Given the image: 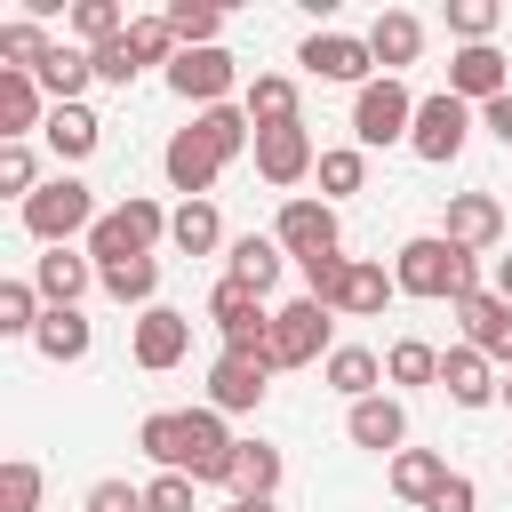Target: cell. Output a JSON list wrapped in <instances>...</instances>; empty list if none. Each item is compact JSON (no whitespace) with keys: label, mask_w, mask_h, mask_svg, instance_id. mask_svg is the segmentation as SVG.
Listing matches in <instances>:
<instances>
[{"label":"cell","mask_w":512,"mask_h":512,"mask_svg":"<svg viewBox=\"0 0 512 512\" xmlns=\"http://www.w3.org/2000/svg\"><path fill=\"white\" fill-rule=\"evenodd\" d=\"M392 288H400V296H424V304H464L480 280H472V256H464L456 240L416 232V240H400V256H392Z\"/></svg>","instance_id":"obj_1"},{"label":"cell","mask_w":512,"mask_h":512,"mask_svg":"<svg viewBox=\"0 0 512 512\" xmlns=\"http://www.w3.org/2000/svg\"><path fill=\"white\" fill-rule=\"evenodd\" d=\"M0 512H40V464L32 456H8L0 464Z\"/></svg>","instance_id":"obj_41"},{"label":"cell","mask_w":512,"mask_h":512,"mask_svg":"<svg viewBox=\"0 0 512 512\" xmlns=\"http://www.w3.org/2000/svg\"><path fill=\"white\" fill-rule=\"evenodd\" d=\"M48 32H40V16H16V24H0V72H40L48 64Z\"/></svg>","instance_id":"obj_33"},{"label":"cell","mask_w":512,"mask_h":512,"mask_svg":"<svg viewBox=\"0 0 512 512\" xmlns=\"http://www.w3.org/2000/svg\"><path fill=\"white\" fill-rule=\"evenodd\" d=\"M208 320H216L224 352L272 360V312H264V296H256V288H240V280H216V296H208Z\"/></svg>","instance_id":"obj_5"},{"label":"cell","mask_w":512,"mask_h":512,"mask_svg":"<svg viewBox=\"0 0 512 512\" xmlns=\"http://www.w3.org/2000/svg\"><path fill=\"white\" fill-rule=\"evenodd\" d=\"M96 280H104V296H120V304H144V312H152V288H160V256H128V264H104Z\"/></svg>","instance_id":"obj_35"},{"label":"cell","mask_w":512,"mask_h":512,"mask_svg":"<svg viewBox=\"0 0 512 512\" xmlns=\"http://www.w3.org/2000/svg\"><path fill=\"white\" fill-rule=\"evenodd\" d=\"M232 496H248V504H272V488H280V448L272 440H240V456H232V480H224Z\"/></svg>","instance_id":"obj_29"},{"label":"cell","mask_w":512,"mask_h":512,"mask_svg":"<svg viewBox=\"0 0 512 512\" xmlns=\"http://www.w3.org/2000/svg\"><path fill=\"white\" fill-rule=\"evenodd\" d=\"M0 192H16V208L40 192V160H32V144H0Z\"/></svg>","instance_id":"obj_43"},{"label":"cell","mask_w":512,"mask_h":512,"mask_svg":"<svg viewBox=\"0 0 512 512\" xmlns=\"http://www.w3.org/2000/svg\"><path fill=\"white\" fill-rule=\"evenodd\" d=\"M48 320V296L32 280H0V336H32Z\"/></svg>","instance_id":"obj_36"},{"label":"cell","mask_w":512,"mask_h":512,"mask_svg":"<svg viewBox=\"0 0 512 512\" xmlns=\"http://www.w3.org/2000/svg\"><path fill=\"white\" fill-rule=\"evenodd\" d=\"M272 240H280L296 264H312V256H336V208H328V200H280V216H272Z\"/></svg>","instance_id":"obj_10"},{"label":"cell","mask_w":512,"mask_h":512,"mask_svg":"<svg viewBox=\"0 0 512 512\" xmlns=\"http://www.w3.org/2000/svg\"><path fill=\"white\" fill-rule=\"evenodd\" d=\"M80 512H144V488H128V480H96Z\"/></svg>","instance_id":"obj_47"},{"label":"cell","mask_w":512,"mask_h":512,"mask_svg":"<svg viewBox=\"0 0 512 512\" xmlns=\"http://www.w3.org/2000/svg\"><path fill=\"white\" fill-rule=\"evenodd\" d=\"M296 64H304L312 80H352V88H368V80H376L368 40H352V32H312V40L296 48Z\"/></svg>","instance_id":"obj_13"},{"label":"cell","mask_w":512,"mask_h":512,"mask_svg":"<svg viewBox=\"0 0 512 512\" xmlns=\"http://www.w3.org/2000/svg\"><path fill=\"white\" fill-rule=\"evenodd\" d=\"M456 320H464V344H472V352L512 360V304H504L496 288H472V296L456 304Z\"/></svg>","instance_id":"obj_18"},{"label":"cell","mask_w":512,"mask_h":512,"mask_svg":"<svg viewBox=\"0 0 512 512\" xmlns=\"http://www.w3.org/2000/svg\"><path fill=\"white\" fill-rule=\"evenodd\" d=\"M32 80H40L48 104H80V88L96 80V56H88V48H48V64H40Z\"/></svg>","instance_id":"obj_30"},{"label":"cell","mask_w":512,"mask_h":512,"mask_svg":"<svg viewBox=\"0 0 512 512\" xmlns=\"http://www.w3.org/2000/svg\"><path fill=\"white\" fill-rule=\"evenodd\" d=\"M160 168H168V192L208 200V184L224 176V152H216L200 128H176V136H168V152H160Z\"/></svg>","instance_id":"obj_14"},{"label":"cell","mask_w":512,"mask_h":512,"mask_svg":"<svg viewBox=\"0 0 512 512\" xmlns=\"http://www.w3.org/2000/svg\"><path fill=\"white\" fill-rule=\"evenodd\" d=\"M384 384H440V352H432L424 336H400V344L384 352Z\"/></svg>","instance_id":"obj_37"},{"label":"cell","mask_w":512,"mask_h":512,"mask_svg":"<svg viewBox=\"0 0 512 512\" xmlns=\"http://www.w3.org/2000/svg\"><path fill=\"white\" fill-rule=\"evenodd\" d=\"M472 504H480V488H472L464 472H448V480H440V496H432L424 512H472Z\"/></svg>","instance_id":"obj_48"},{"label":"cell","mask_w":512,"mask_h":512,"mask_svg":"<svg viewBox=\"0 0 512 512\" xmlns=\"http://www.w3.org/2000/svg\"><path fill=\"white\" fill-rule=\"evenodd\" d=\"M480 128H488V136H496V144L512 152V96H496V104H480Z\"/></svg>","instance_id":"obj_49"},{"label":"cell","mask_w":512,"mask_h":512,"mask_svg":"<svg viewBox=\"0 0 512 512\" xmlns=\"http://www.w3.org/2000/svg\"><path fill=\"white\" fill-rule=\"evenodd\" d=\"M264 392H272V360L216 352V368H208V408H216V416H248Z\"/></svg>","instance_id":"obj_12"},{"label":"cell","mask_w":512,"mask_h":512,"mask_svg":"<svg viewBox=\"0 0 512 512\" xmlns=\"http://www.w3.org/2000/svg\"><path fill=\"white\" fill-rule=\"evenodd\" d=\"M32 128H48L40 80H32V72H0V144H24Z\"/></svg>","instance_id":"obj_22"},{"label":"cell","mask_w":512,"mask_h":512,"mask_svg":"<svg viewBox=\"0 0 512 512\" xmlns=\"http://www.w3.org/2000/svg\"><path fill=\"white\" fill-rule=\"evenodd\" d=\"M304 272V296H320V304H336V288H344V272H352V256L336 248V256H312V264H296Z\"/></svg>","instance_id":"obj_44"},{"label":"cell","mask_w":512,"mask_h":512,"mask_svg":"<svg viewBox=\"0 0 512 512\" xmlns=\"http://www.w3.org/2000/svg\"><path fill=\"white\" fill-rule=\"evenodd\" d=\"M168 32H176V48H216L224 8H208V0H176V8H168Z\"/></svg>","instance_id":"obj_38"},{"label":"cell","mask_w":512,"mask_h":512,"mask_svg":"<svg viewBox=\"0 0 512 512\" xmlns=\"http://www.w3.org/2000/svg\"><path fill=\"white\" fill-rule=\"evenodd\" d=\"M392 296H400V288H392V272H384V264H368V256H352V272H344V288H336V304H328V312H344V320H376Z\"/></svg>","instance_id":"obj_23"},{"label":"cell","mask_w":512,"mask_h":512,"mask_svg":"<svg viewBox=\"0 0 512 512\" xmlns=\"http://www.w3.org/2000/svg\"><path fill=\"white\" fill-rule=\"evenodd\" d=\"M312 168H320V152H312V128H304V120H288V128H256V176H264L272 192L304 184Z\"/></svg>","instance_id":"obj_8"},{"label":"cell","mask_w":512,"mask_h":512,"mask_svg":"<svg viewBox=\"0 0 512 512\" xmlns=\"http://www.w3.org/2000/svg\"><path fill=\"white\" fill-rule=\"evenodd\" d=\"M416 48H424V24H416L408 8H384V16L368 24V56L384 64V80H400V64H416Z\"/></svg>","instance_id":"obj_21"},{"label":"cell","mask_w":512,"mask_h":512,"mask_svg":"<svg viewBox=\"0 0 512 512\" xmlns=\"http://www.w3.org/2000/svg\"><path fill=\"white\" fill-rule=\"evenodd\" d=\"M40 136H48L56 160H88V152L104 144V120H96L88 104H48V128H40Z\"/></svg>","instance_id":"obj_24"},{"label":"cell","mask_w":512,"mask_h":512,"mask_svg":"<svg viewBox=\"0 0 512 512\" xmlns=\"http://www.w3.org/2000/svg\"><path fill=\"white\" fill-rule=\"evenodd\" d=\"M408 128H416V96L400 88V80H368L360 96H352V144L360 152H376V144H408Z\"/></svg>","instance_id":"obj_4"},{"label":"cell","mask_w":512,"mask_h":512,"mask_svg":"<svg viewBox=\"0 0 512 512\" xmlns=\"http://www.w3.org/2000/svg\"><path fill=\"white\" fill-rule=\"evenodd\" d=\"M224 256H232V272H224V280H240V288H256V296H264V288L280 280V264H288V248H280L272 232H240Z\"/></svg>","instance_id":"obj_25"},{"label":"cell","mask_w":512,"mask_h":512,"mask_svg":"<svg viewBox=\"0 0 512 512\" xmlns=\"http://www.w3.org/2000/svg\"><path fill=\"white\" fill-rule=\"evenodd\" d=\"M232 80H240V64L224 56V48H176V64H168V88L184 96V104H224L232 96Z\"/></svg>","instance_id":"obj_9"},{"label":"cell","mask_w":512,"mask_h":512,"mask_svg":"<svg viewBox=\"0 0 512 512\" xmlns=\"http://www.w3.org/2000/svg\"><path fill=\"white\" fill-rule=\"evenodd\" d=\"M328 328H336V312H328L320 296L280 304V312H272V368H312V360H328V352H336Z\"/></svg>","instance_id":"obj_6"},{"label":"cell","mask_w":512,"mask_h":512,"mask_svg":"<svg viewBox=\"0 0 512 512\" xmlns=\"http://www.w3.org/2000/svg\"><path fill=\"white\" fill-rule=\"evenodd\" d=\"M96 216H104V208H96V192H88L80 176H48V184L24 200V232H32L40 248H72L80 232H96Z\"/></svg>","instance_id":"obj_3"},{"label":"cell","mask_w":512,"mask_h":512,"mask_svg":"<svg viewBox=\"0 0 512 512\" xmlns=\"http://www.w3.org/2000/svg\"><path fill=\"white\" fill-rule=\"evenodd\" d=\"M312 176H320V200L336 208L344 192H360V184H368V152H360V144H336V152H320V168H312Z\"/></svg>","instance_id":"obj_34"},{"label":"cell","mask_w":512,"mask_h":512,"mask_svg":"<svg viewBox=\"0 0 512 512\" xmlns=\"http://www.w3.org/2000/svg\"><path fill=\"white\" fill-rule=\"evenodd\" d=\"M488 288H496V296L512 304V256H496V280H488Z\"/></svg>","instance_id":"obj_50"},{"label":"cell","mask_w":512,"mask_h":512,"mask_svg":"<svg viewBox=\"0 0 512 512\" xmlns=\"http://www.w3.org/2000/svg\"><path fill=\"white\" fill-rule=\"evenodd\" d=\"M192 488H200L192 472H160V480L144 488V512H192Z\"/></svg>","instance_id":"obj_45"},{"label":"cell","mask_w":512,"mask_h":512,"mask_svg":"<svg viewBox=\"0 0 512 512\" xmlns=\"http://www.w3.org/2000/svg\"><path fill=\"white\" fill-rule=\"evenodd\" d=\"M88 344H96V328L80 320V304H48V320L32 328V352H40V360H56V368L88 360Z\"/></svg>","instance_id":"obj_20"},{"label":"cell","mask_w":512,"mask_h":512,"mask_svg":"<svg viewBox=\"0 0 512 512\" xmlns=\"http://www.w3.org/2000/svg\"><path fill=\"white\" fill-rule=\"evenodd\" d=\"M88 280H96V264H88V256H72V248L32 256V288H40L48 304H80V296H88Z\"/></svg>","instance_id":"obj_26"},{"label":"cell","mask_w":512,"mask_h":512,"mask_svg":"<svg viewBox=\"0 0 512 512\" xmlns=\"http://www.w3.org/2000/svg\"><path fill=\"white\" fill-rule=\"evenodd\" d=\"M440 480H448V456H432V448H400V456H392V496L432 504V496H440Z\"/></svg>","instance_id":"obj_32"},{"label":"cell","mask_w":512,"mask_h":512,"mask_svg":"<svg viewBox=\"0 0 512 512\" xmlns=\"http://www.w3.org/2000/svg\"><path fill=\"white\" fill-rule=\"evenodd\" d=\"M88 56H96V80H112V88H128V80H136V72H144V64H136V56H128V32H120V40H112V48H88Z\"/></svg>","instance_id":"obj_46"},{"label":"cell","mask_w":512,"mask_h":512,"mask_svg":"<svg viewBox=\"0 0 512 512\" xmlns=\"http://www.w3.org/2000/svg\"><path fill=\"white\" fill-rule=\"evenodd\" d=\"M224 512H272V504H248V496H232V504H224Z\"/></svg>","instance_id":"obj_51"},{"label":"cell","mask_w":512,"mask_h":512,"mask_svg":"<svg viewBox=\"0 0 512 512\" xmlns=\"http://www.w3.org/2000/svg\"><path fill=\"white\" fill-rule=\"evenodd\" d=\"M448 32H456L464 48H488V32H496V0H448Z\"/></svg>","instance_id":"obj_42"},{"label":"cell","mask_w":512,"mask_h":512,"mask_svg":"<svg viewBox=\"0 0 512 512\" xmlns=\"http://www.w3.org/2000/svg\"><path fill=\"white\" fill-rule=\"evenodd\" d=\"M240 112H248L256 128H288V120H304V112H296V80H288V72H256V80L240 88Z\"/></svg>","instance_id":"obj_27"},{"label":"cell","mask_w":512,"mask_h":512,"mask_svg":"<svg viewBox=\"0 0 512 512\" xmlns=\"http://www.w3.org/2000/svg\"><path fill=\"white\" fill-rule=\"evenodd\" d=\"M448 96H464V104L480 112V104L512 96V64H504L496 48H456V56H448Z\"/></svg>","instance_id":"obj_16"},{"label":"cell","mask_w":512,"mask_h":512,"mask_svg":"<svg viewBox=\"0 0 512 512\" xmlns=\"http://www.w3.org/2000/svg\"><path fill=\"white\" fill-rule=\"evenodd\" d=\"M440 392H448L456 408H488L504 384H496V360H488V352H472V344H448V352H440Z\"/></svg>","instance_id":"obj_17"},{"label":"cell","mask_w":512,"mask_h":512,"mask_svg":"<svg viewBox=\"0 0 512 512\" xmlns=\"http://www.w3.org/2000/svg\"><path fill=\"white\" fill-rule=\"evenodd\" d=\"M168 240H176L184 256H216V248H224V216H216V200H184V208L168 216Z\"/></svg>","instance_id":"obj_31"},{"label":"cell","mask_w":512,"mask_h":512,"mask_svg":"<svg viewBox=\"0 0 512 512\" xmlns=\"http://www.w3.org/2000/svg\"><path fill=\"white\" fill-rule=\"evenodd\" d=\"M344 432H352V448H376V456H400V440H408V408H400L392 392H376V400H352V416H344Z\"/></svg>","instance_id":"obj_19"},{"label":"cell","mask_w":512,"mask_h":512,"mask_svg":"<svg viewBox=\"0 0 512 512\" xmlns=\"http://www.w3.org/2000/svg\"><path fill=\"white\" fill-rule=\"evenodd\" d=\"M128 352H136V368H176L184 352H192V320L176 312V304H152V312H136V328H128Z\"/></svg>","instance_id":"obj_11"},{"label":"cell","mask_w":512,"mask_h":512,"mask_svg":"<svg viewBox=\"0 0 512 512\" xmlns=\"http://www.w3.org/2000/svg\"><path fill=\"white\" fill-rule=\"evenodd\" d=\"M128 56H136V64H176L168 16H128Z\"/></svg>","instance_id":"obj_40"},{"label":"cell","mask_w":512,"mask_h":512,"mask_svg":"<svg viewBox=\"0 0 512 512\" xmlns=\"http://www.w3.org/2000/svg\"><path fill=\"white\" fill-rule=\"evenodd\" d=\"M320 376H328V392H344V400H376V376H384V360H376L368 344H336V352L320 360Z\"/></svg>","instance_id":"obj_28"},{"label":"cell","mask_w":512,"mask_h":512,"mask_svg":"<svg viewBox=\"0 0 512 512\" xmlns=\"http://www.w3.org/2000/svg\"><path fill=\"white\" fill-rule=\"evenodd\" d=\"M440 240H456L464 256H480V248H496V240H504V208H496V192H448V216H440Z\"/></svg>","instance_id":"obj_15"},{"label":"cell","mask_w":512,"mask_h":512,"mask_svg":"<svg viewBox=\"0 0 512 512\" xmlns=\"http://www.w3.org/2000/svg\"><path fill=\"white\" fill-rule=\"evenodd\" d=\"M504 400H512V376H504Z\"/></svg>","instance_id":"obj_52"},{"label":"cell","mask_w":512,"mask_h":512,"mask_svg":"<svg viewBox=\"0 0 512 512\" xmlns=\"http://www.w3.org/2000/svg\"><path fill=\"white\" fill-rule=\"evenodd\" d=\"M464 136H472V104H464V96H448V88H440V96H416V128H408V152H416V160L440 168V160L464 152Z\"/></svg>","instance_id":"obj_7"},{"label":"cell","mask_w":512,"mask_h":512,"mask_svg":"<svg viewBox=\"0 0 512 512\" xmlns=\"http://www.w3.org/2000/svg\"><path fill=\"white\" fill-rule=\"evenodd\" d=\"M168 216H176V208H160V200H144V192H128L120 208H104V216H96V232H88V264L104 272V264H128V256H152V248L168 240Z\"/></svg>","instance_id":"obj_2"},{"label":"cell","mask_w":512,"mask_h":512,"mask_svg":"<svg viewBox=\"0 0 512 512\" xmlns=\"http://www.w3.org/2000/svg\"><path fill=\"white\" fill-rule=\"evenodd\" d=\"M72 32H80L88 48H112V40L128 32V16H120V0H80V8H72Z\"/></svg>","instance_id":"obj_39"}]
</instances>
